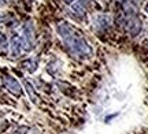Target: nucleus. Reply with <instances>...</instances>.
Masks as SVG:
<instances>
[{
    "instance_id": "nucleus-3",
    "label": "nucleus",
    "mask_w": 148,
    "mask_h": 134,
    "mask_svg": "<svg viewBox=\"0 0 148 134\" xmlns=\"http://www.w3.org/2000/svg\"><path fill=\"white\" fill-rule=\"evenodd\" d=\"M86 5H88V0H79L78 3L73 4L71 10L75 15H84L85 10H86Z\"/></svg>"
},
{
    "instance_id": "nucleus-4",
    "label": "nucleus",
    "mask_w": 148,
    "mask_h": 134,
    "mask_svg": "<svg viewBox=\"0 0 148 134\" xmlns=\"http://www.w3.org/2000/svg\"><path fill=\"white\" fill-rule=\"evenodd\" d=\"M4 44H5V37L0 33V45H4Z\"/></svg>"
},
{
    "instance_id": "nucleus-2",
    "label": "nucleus",
    "mask_w": 148,
    "mask_h": 134,
    "mask_svg": "<svg viewBox=\"0 0 148 134\" xmlns=\"http://www.w3.org/2000/svg\"><path fill=\"white\" fill-rule=\"evenodd\" d=\"M5 86H7V89L12 93V95H15V96H19L22 93V89H21V85L18 84V81L14 80L12 77H5Z\"/></svg>"
},
{
    "instance_id": "nucleus-5",
    "label": "nucleus",
    "mask_w": 148,
    "mask_h": 134,
    "mask_svg": "<svg viewBox=\"0 0 148 134\" xmlns=\"http://www.w3.org/2000/svg\"><path fill=\"white\" fill-rule=\"evenodd\" d=\"M66 1H67V3H71V1H73V0H66Z\"/></svg>"
},
{
    "instance_id": "nucleus-1",
    "label": "nucleus",
    "mask_w": 148,
    "mask_h": 134,
    "mask_svg": "<svg viewBox=\"0 0 148 134\" xmlns=\"http://www.w3.org/2000/svg\"><path fill=\"white\" fill-rule=\"evenodd\" d=\"M58 30L60 33V37L63 38L64 43L71 48L73 52H75V54H78V55H82V56H86V55L90 54V48H89V45H88V43L74 29H71L69 25H64L63 23V25H60L58 27Z\"/></svg>"
}]
</instances>
